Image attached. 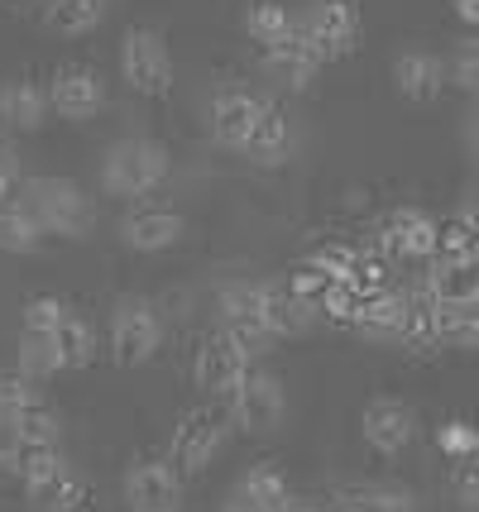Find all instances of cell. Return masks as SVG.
<instances>
[{
    "label": "cell",
    "instance_id": "obj_1",
    "mask_svg": "<svg viewBox=\"0 0 479 512\" xmlns=\"http://www.w3.org/2000/svg\"><path fill=\"white\" fill-rule=\"evenodd\" d=\"M168 168H173V158L159 139L130 134V139H115L101 158V187L111 197H149L168 182Z\"/></svg>",
    "mask_w": 479,
    "mask_h": 512
},
{
    "label": "cell",
    "instance_id": "obj_2",
    "mask_svg": "<svg viewBox=\"0 0 479 512\" xmlns=\"http://www.w3.org/2000/svg\"><path fill=\"white\" fill-rule=\"evenodd\" d=\"M120 77L135 96H149V101L173 96V53H168L159 29L130 24L120 34Z\"/></svg>",
    "mask_w": 479,
    "mask_h": 512
},
{
    "label": "cell",
    "instance_id": "obj_3",
    "mask_svg": "<svg viewBox=\"0 0 479 512\" xmlns=\"http://www.w3.org/2000/svg\"><path fill=\"white\" fill-rule=\"evenodd\" d=\"M20 479H24V498H29L34 512H82V503H87L82 474L58 450L20 455Z\"/></svg>",
    "mask_w": 479,
    "mask_h": 512
},
{
    "label": "cell",
    "instance_id": "obj_4",
    "mask_svg": "<svg viewBox=\"0 0 479 512\" xmlns=\"http://www.w3.org/2000/svg\"><path fill=\"white\" fill-rule=\"evenodd\" d=\"M221 407L230 412V422L240 426V431L269 436V431H278L283 417H288V393H283V383H278L269 369L254 364L230 393H221Z\"/></svg>",
    "mask_w": 479,
    "mask_h": 512
},
{
    "label": "cell",
    "instance_id": "obj_5",
    "mask_svg": "<svg viewBox=\"0 0 479 512\" xmlns=\"http://www.w3.org/2000/svg\"><path fill=\"white\" fill-rule=\"evenodd\" d=\"M163 345V316L149 297H120L111 312V359L120 369L149 364Z\"/></svg>",
    "mask_w": 479,
    "mask_h": 512
},
{
    "label": "cell",
    "instance_id": "obj_6",
    "mask_svg": "<svg viewBox=\"0 0 479 512\" xmlns=\"http://www.w3.org/2000/svg\"><path fill=\"white\" fill-rule=\"evenodd\" d=\"M230 426H235V422H230L226 407H192V412H183V417H178V426H173V441H168V460L183 469V479L202 474V469L221 455Z\"/></svg>",
    "mask_w": 479,
    "mask_h": 512
},
{
    "label": "cell",
    "instance_id": "obj_7",
    "mask_svg": "<svg viewBox=\"0 0 479 512\" xmlns=\"http://www.w3.org/2000/svg\"><path fill=\"white\" fill-rule=\"evenodd\" d=\"M24 201H29V211L39 216L44 235L77 240V235L92 225L87 192H82L72 178H29V182H24Z\"/></svg>",
    "mask_w": 479,
    "mask_h": 512
},
{
    "label": "cell",
    "instance_id": "obj_8",
    "mask_svg": "<svg viewBox=\"0 0 479 512\" xmlns=\"http://www.w3.org/2000/svg\"><path fill=\"white\" fill-rule=\"evenodd\" d=\"M297 34L321 53V63H341L360 44V5L355 0H312L297 15Z\"/></svg>",
    "mask_w": 479,
    "mask_h": 512
},
{
    "label": "cell",
    "instance_id": "obj_9",
    "mask_svg": "<svg viewBox=\"0 0 479 512\" xmlns=\"http://www.w3.org/2000/svg\"><path fill=\"white\" fill-rule=\"evenodd\" d=\"M120 498L130 512H183V469L168 455H139L120 479Z\"/></svg>",
    "mask_w": 479,
    "mask_h": 512
},
{
    "label": "cell",
    "instance_id": "obj_10",
    "mask_svg": "<svg viewBox=\"0 0 479 512\" xmlns=\"http://www.w3.org/2000/svg\"><path fill=\"white\" fill-rule=\"evenodd\" d=\"M250 369H254V355L230 331L202 335L197 350H192V379L202 388H211V393H230Z\"/></svg>",
    "mask_w": 479,
    "mask_h": 512
},
{
    "label": "cell",
    "instance_id": "obj_11",
    "mask_svg": "<svg viewBox=\"0 0 479 512\" xmlns=\"http://www.w3.org/2000/svg\"><path fill=\"white\" fill-rule=\"evenodd\" d=\"M264 111H269L264 96H254L245 87H221L211 96V134H216V144L245 154L254 130H259V120H264Z\"/></svg>",
    "mask_w": 479,
    "mask_h": 512
},
{
    "label": "cell",
    "instance_id": "obj_12",
    "mask_svg": "<svg viewBox=\"0 0 479 512\" xmlns=\"http://www.w3.org/2000/svg\"><path fill=\"white\" fill-rule=\"evenodd\" d=\"M360 436L374 455H403L417 441V412L403 398H374L360 412Z\"/></svg>",
    "mask_w": 479,
    "mask_h": 512
},
{
    "label": "cell",
    "instance_id": "obj_13",
    "mask_svg": "<svg viewBox=\"0 0 479 512\" xmlns=\"http://www.w3.org/2000/svg\"><path fill=\"white\" fill-rule=\"evenodd\" d=\"M264 292L259 283H226L221 297H216V312H221V331H230L250 355H259L269 345V331H264Z\"/></svg>",
    "mask_w": 479,
    "mask_h": 512
},
{
    "label": "cell",
    "instance_id": "obj_14",
    "mask_svg": "<svg viewBox=\"0 0 479 512\" xmlns=\"http://www.w3.org/2000/svg\"><path fill=\"white\" fill-rule=\"evenodd\" d=\"M436 245H441V225L417 206H398L379 221V249L393 259H436Z\"/></svg>",
    "mask_w": 479,
    "mask_h": 512
},
{
    "label": "cell",
    "instance_id": "obj_15",
    "mask_svg": "<svg viewBox=\"0 0 479 512\" xmlns=\"http://www.w3.org/2000/svg\"><path fill=\"white\" fill-rule=\"evenodd\" d=\"M48 101L63 120H92L101 106H106V82L96 67L82 63H63L53 77H48Z\"/></svg>",
    "mask_w": 479,
    "mask_h": 512
},
{
    "label": "cell",
    "instance_id": "obj_16",
    "mask_svg": "<svg viewBox=\"0 0 479 512\" xmlns=\"http://www.w3.org/2000/svg\"><path fill=\"white\" fill-rule=\"evenodd\" d=\"M187 235V221L168 206H135L125 221H120V245L135 249V254H163Z\"/></svg>",
    "mask_w": 479,
    "mask_h": 512
},
{
    "label": "cell",
    "instance_id": "obj_17",
    "mask_svg": "<svg viewBox=\"0 0 479 512\" xmlns=\"http://www.w3.org/2000/svg\"><path fill=\"white\" fill-rule=\"evenodd\" d=\"M288 503H293L288 479L274 465H250L221 498V512H283Z\"/></svg>",
    "mask_w": 479,
    "mask_h": 512
},
{
    "label": "cell",
    "instance_id": "obj_18",
    "mask_svg": "<svg viewBox=\"0 0 479 512\" xmlns=\"http://www.w3.org/2000/svg\"><path fill=\"white\" fill-rule=\"evenodd\" d=\"M326 503L331 512H417V493L388 479H365V484H336Z\"/></svg>",
    "mask_w": 479,
    "mask_h": 512
},
{
    "label": "cell",
    "instance_id": "obj_19",
    "mask_svg": "<svg viewBox=\"0 0 479 512\" xmlns=\"http://www.w3.org/2000/svg\"><path fill=\"white\" fill-rule=\"evenodd\" d=\"M48 111H53L48 87H39L34 77H10V82H0V125H5V130H20V134L44 130Z\"/></svg>",
    "mask_w": 479,
    "mask_h": 512
},
{
    "label": "cell",
    "instance_id": "obj_20",
    "mask_svg": "<svg viewBox=\"0 0 479 512\" xmlns=\"http://www.w3.org/2000/svg\"><path fill=\"white\" fill-rule=\"evenodd\" d=\"M446 63L427 53V48H408V53H398L393 58V87L403 101H436L441 87H446Z\"/></svg>",
    "mask_w": 479,
    "mask_h": 512
},
{
    "label": "cell",
    "instance_id": "obj_21",
    "mask_svg": "<svg viewBox=\"0 0 479 512\" xmlns=\"http://www.w3.org/2000/svg\"><path fill=\"white\" fill-rule=\"evenodd\" d=\"M408 307L412 297H398V292H369L355 312V331L365 340H379V345H403V331H408Z\"/></svg>",
    "mask_w": 479,
    "mask_h": 512
},
{
    "label": "cell",
    "instance_id": "obj_22",
    "mask_svg": "<svg viewBox=\"0 0 479 512\" xmlns=\"http://www.w3.org/2000/svg\"><path fill=\"white\" fill-rule=\"evenodd\" d=\"M264 67H269V77L274 82H283L288 91H307L312 82H317V72L326 63H321V53L302 34H293L288 44H278V48H264Z\"/></svg>",
    "mask_w": 479,
    "mask_h": 512
},
{
    "label": "cell",
    "instance_id": "obj_23",
    "mask_svg": "<svg viewBox=\"0 0 479 512\" xmlns=\"http://www.w3.org/2000/svg\"><path fill=\"white\" fill-rule=\"evenodd\" d=\"M312 321H317V307L302 297L297 288H269L264 292V331H269V340H293V335H307L312 331Z\"/></svg>",
    "mask_w": 479,
    "mask_h": 512
},
{
    "label": "cell",
    "instance_id": "obj_24",
    "mask_svg": "<svg viewBox=\"0 0 479 512\" xmlns=\"http://www.w3.org/2000/svg\"><path fill=\"white\" fill-rule=\"evenodd\" d=\"M293 149H297L293 120L283 115V106H274V101H269V111H264V120H259V130H254L245 158H250V163H259V168H278V163H288V158H293Z\"/></svg>",
    "mask_w": 479,
    "mask_h": 512
},
{
    "label": "cell",
    "instance_id": "obj_25",
    "mask_svg": "<svg viewBox=\"0 0 479 512\" xmlns=\"http://www.w3.org/2000/svg\"><path fill=\"white\" fill-rule=\"evenodd\" d=\"M44 245V225L24 197L0 201V254H34Z\"/></svg>",
    "mask_w": 479,
    "mask_h": 512
},
{
    "label": "cell",
    "instance_id": "obj_26",
    "mask_svg": "<svg viewBox=\"0 0 479 512\" xmlns=\"http://www.w3.org/2000/svg\"><path fill=\"white\" fill-rule=\"evenodd\" d=\"M106 0H44V29L63 34V39H82L106 20Z\"/></svg>",
    "mask_w": 479,
    "mask_h": 512
},
{
    "label": "cell",
    "instance_id": "obj_27",
    "mask_svg": "<svg viewBox=\"0 0 479 512\" xmlns=\"http://www.w3.org/2000/svg\"><path fill=\"white\" fill-rule=\"evenodd\" d=\"M240 24H245V34H250L259 48H278L297 34V15L288 5H278V0H254Z\"/></svg>",
    "mask_w": 479,
    "mask_h": 512
},
{
    "label": "cell",
    "instance_id": "obj_28",
    "mask_svg": "<svg viewBox=\"0 0 479 512\" xmlns=\"http://www.w3.org/2000/svg\"><path fill=\"white\" fill-rule=\"evenodd\" d=\"M53 350H58V364H63V374L68 369H87L96 359V335H92V326L82 321L77 312H68L63 316V326L53 331Z\"/></svg>",
    "mask_w": 479,
    "mask_h": 512
},
{
    "label": "cell",
    "instance_id": "obj_29",
    "mask_svg": "<svg viewBox=\"0 0 479 512\" xmlns=\"http://www.w3.org/2000/svg\"><path fill=\"white\" fill-rule=\"evenodd\" d=\"M15 436H20L24 455L58 450V441H63V422H58V412H48L44 402H39V407H29V412H20V417H15Z\"/></svg>",
    "mask_w": 479,
    "mask_h": 512
},
{
    "label": "cell",
    "instance_id": "obj_30",
    "mask_svg": "<svg viewBox=\"0 0 479 512\" xmlns=\"http://www.w3.org/2000/svg\"><path fill=\"white\" fill-rule=\"evenodd\" d=\"M44 402V393H39V379H29L24 369H0V412L15 422L20 412H29V407H39Z\"/></svg>",
    "mask_w": 479,
    "mask_h": 512
},
{
    "label": "cell",
    "instance_id": "obj_31",
    "mask_svg": "<svg viewBox=\"0 0 479 512\" xmlns=\"http://www.w3.org/2000/svg\"><path fill=\"white\" fill-rule=\"evenodd\" d=\"M20 369L29 379H48V374H63L58 350H53V335H20Z\"/></svg>",
    "mask_w": 479,
    "mask_h": 512
},
{
    "label": "cell",
    "instance_id": "obj_32",
    "mask_svg": "<svg viewBox=\"0 0 479 512\" xmlns=\"http://www.w3.org/2000/svg\"><path fill=\"white\" fill-rule=\"evenodd\" d=\"M68 312L72 307L58 302V297H29V302H24V335H53Z\"/></svg>",
    "mask_w": 479,
    "mask_h": 512
},
{
    "label": "cell",
    "instance_id": "obj_33",
    "mask_svg": "<svg viewBox=\"0 0 479 512\" xmlns=\"http://www.w3.org/2000/svg\"><path fill=\"white\" fill-rule=\"evenodd\" d=\"M436 446H441V455H451V465H456V460L479 455V431L470 422H446L436 431Z\"/></svg>",
    "mask_w": 479,
    "mask_h": 512
},
{
    "label": "cell",
    "instance_id": "obj_34",
    "mask_svg": "<svg viewBox=\"0 0 479 512\" xmlns=\"http://www.w3.org/2000/svg\"><path fill=\"white\" fill-rule=\"evenodd\" d=\"M451 82L460 91H475L479 96V39H460L451 53Z\"/></svg>",
    "mask_w": 479,
    "mask_h": 512
},
{
    "label": "cell",
    "instance_id": "obj_35",
    "mask_svg": "<svg viewBox=\"0 0 479 512\" xmlns=\"http://www.w3.org/2000/svg\"><path fill=\"white\" fill-rule=\"evenodd\" d=\"M451 493H456L460 508L479 512V455H470V460H456V465H451Z\"/></svg>",
    "mask_w": 479,
    "mask_h": 512
},
{
    "label": "cell",
    "instance_id": "obj_36",
    "mask_svg": "<svg viewBox=\"0 0 479 512\" xmlns=\"http://www.w3.org/2000/svg\"><path fill=\"white\" fill-rule=\"evenodd\" d=\"M20 436H15V422L0 412V469H20Z\"/></svg>",
    "mask_w": 479,
    "mask_h": 512
},
{
    "label": "cell",
    "instance_id": "obj_37",
    "mask_svg": "<svg viewBox=\"0 0 479 512\" xmlns=\"http://www.w3.org/2000/svg\"><path fill=\"white\" fill-rule=\"evenodd\" d=\"M15 158H10V149H0V201H10V192H15Z\"/></svg>",
    "mask_w": 479,
    "mask_h": 512
},
{
    "label": "cell",
    "instance_id": "obj_38",
    "mask_svg": "<svg viewBox=\"0 0 479 512\" xmlns=\"http://www.w3.org/2000/svg\"><path fill=\"white\" fill-rule=\"evenodd\" d=\"M460 225H465V230H470V240H475L479 245V197L475 201H465V206H460V216H456Z\"/></svg>",
    "mask_w": 479,
    "mask_h": 512
},
{
    "label": "cell",
    "instance_id": "obj_39",
    "mask_svg": "<svg viewBox=\"0 0 479 512\" xmlns=\"http://www.w3.org/2000/svg\"><path fill=\"white\" fill-rule=\"evenodd\" d=\"M456 15L465 24H479V0H456Z\"/></svg>",
    "mask_w": 479,
    "mask_h": 512
},
{
    "label": "cell",
    "instance_id": "obj_40",
    "mask_svg": "<svg viewBox=\"0 0 479 512\" xmlns=\"http://www.w3.org/2000/svg\"><path fill=\"white\" fill-rule=\"evenodd\" d=\"M465 139H470V149L479 154V106L470 111V120H465Z\"/></svg>",
    "mask_w": 479,
    "mask_h": 512
},
{
    "label": "cell",
    "instance_id": "obj_41",
    "mask_svg": "<svg viewBox=\"0 0 479 512\" xmlns=\"http://www.w3.org/2000/svg\"><path fill=\"white\" fill-rule=\"evenodd\" d=\"M283 512H331V503L321 508V503H312V498H293V503H288Z\"/></svg>",
    "mask_w": 479,
    "mask_h": 512
}]
</instances>
